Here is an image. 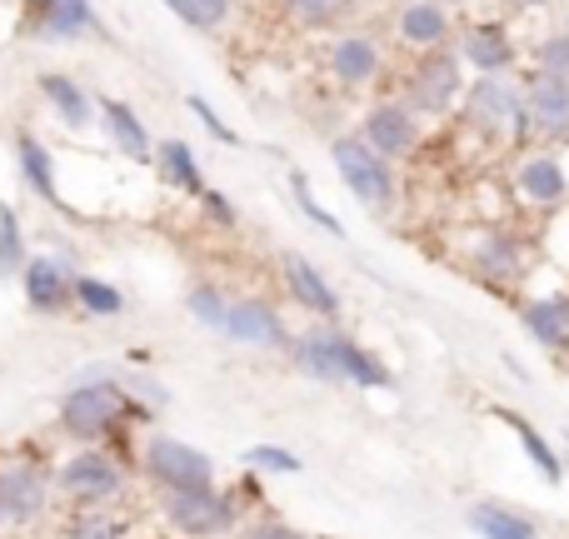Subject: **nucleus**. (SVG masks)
I'll return each instance as SVG.
<instances>
[{"instance_id":"5701e85b","label":"nucleus","mask_w":569,"mask_h":539,"mask_svg":"<svg viewBox=\"0 0 569 539\" xmlns=\"http://www.w3.org/2000/svg\"><path fill=\"white\" fill-rule=\"evenodd\" d=\"M36 86H40V96H46V106L56 110L70 130H90V120L100 116V100H90V90H80L76 80L60 76V70H46Z\"/></svg>"},{"instance_id":"4c0bfd02","label":"nucleus","mask_w":569,"mask_h":539,"mask_svg":"<svg viewBox=\"0 0 569 539\" xmlns=\"http://www.w3.org/2000/svg\"><path fill=\"white\" fill-rule=\"evenodd\" d=\"M240 539H310V535L290 530V525H280V520H260V525H250V530H240Z\"/></svg>"},{"instance_id":"39448f33","label":"nucleus","mask_w":569,"mask_h":539,"mask_svg":"<svg viewBox=\"0 0 569 539\" xmlns=\"http://www.w3.org/2000/svg\"><path fill=\"white\" fill-rule=\"evenodd\" d=\"M465 70L470 66H465L460 50H450V46L415 50V66H410V76H405V100H410V110H420L425 120H445L450 110H460L465 90H470Z\"/></svg>"},{"instance_id":"7c9ffc66","label":"nucleus","mask_w":569,"mask_h":539,"mask_svg":"<svg viewBox=\"0 0 569 539\" xmlns=\"http://www.w3.org/2000/svg\"><path fill=\"white\" fill-rule=\"evenodd\" d=\"M76 305H80V310H90V315H120V310H126V295H120L110 280L80 275V280H76Z\"/></svg>"},{"instance_id":"c756f323","label":"nucleus","mask_w":569,"mask_h":539,"mask_svg":"<svg viewBox=\"0 0 569 539\" xmlns=\"http://www.w3.org/2000/svg\"><path fill=\"white\" fill-rule=\"evenodd\" d=\"M26 260H30V250H26V230H20V216L0 200V275H20L26 270Z\"/></svg>"},{"instance_id":"b1692460","label":"nucleus","mask_w":569,"mask_h":539,"mask_svg":"<svg viewBox=\"0 0 569 539\" xmlns=\"http://www.w3.org/2000/svg\"><path fill=\"white\" fill-rule=\"evenodd\" d=\"M16 166L20 180H26L30 196H40L46 206H60V186H56V160H50L46 140L30 136V130H16Z\"/></svg>"},{"instance_id":"9b49d317","label":"nucleus","mask_w":569,"mask_h":539,"mask_svg":"<svg viewBox=\"0 0 569 539\" xmlns=\"http://www.w3.org/2000/svg\"><path fill=\"white\" fill-rule=\"evenodd\" d=\"M46 510H50V475L40 465L26 460L0 465V525L20 530V525H36Z\"/></svg>"},{"instance_id":"473e14b6","label":"nucleus","mask_w":569,"mask_h":539,"mask_svg":"<svg viewBox=\"0 0 569 539\" xmlns=\"http://www.w3.org/2000/svg\"><path fill=\"white\" fill-rule=\"evenodd\" d=\"M535 70H550V76L569 80V26L535 40Z\"/></svg>"},{"instance_id":"aec40b11","label":"nucleus","mask_w":569,"mask_h":539,"mask_svg":"<svg viewBox=\"0 0 569 539\" xmlns=\"http://www.w3.org/2000/svg\"><path fill=\"white\" fill-rule=\"evenodd\" d=\"M520 325L540 350L550 355H565L569 350V295L565 290H550V295H530L520 305Z\"/></svg>"},{"instance_id":"2f4dec72","label":"nucleus","mask_w":569,"mask_h":539,"mask_svg":"<svg viewBox=\"0 0 569 539\" xmlns=\"http://www.w3.org/2000/svg\"><path fill=\"white\" fill-rule=\"evenodd\" d=\"M290 196H295V206H300V216L310 220V226H320L325 236H345V226L330 216V210L315 200V190H310V180H305V170H290Z\"/></svg>"},{"instance_id":"58836bf2","label":"nucleus","mask_w":569,"mask_h":539,"mask_svg":"<svg viewBox=\"0 0 569 539\" xmlns=\"http://www.w3.org/2000/svg\"><path fill=\"white\" fill-rule=\"evenodd\" d=\"M505 6H510V10H520V16H530V10H545V6H550V0H505Z\"/></svg>"},{"instance_id":"c9c22d12","label":"nucleus","mask_w":569,"mask_h":539,"mask_svg":"<svg viewBox=\"0 0 569 539\" xmlns=\"http://www.w3.org/2000/svg\"><path fill=\"white\" fill-rule=\"evenodd\" d=\"M186 106H190V116H196L200 126L210 130V140H220V146H240V130H230L226 120L216 116V106H210L206 96H186Z\"/></svg>"},{"instance_id":"2eb2a0df","label":"nucleus","mask_w":569,"mask_h":539,"mask_svg":"<svg viewBox=\"0 0 569 539\" xmlns=\"http://www.w3.org/2000/svg\"><path fill=\"white\" fill-rule=\"evenodd\" d=\"M465 266L480 275L485 285H520L530 256H525V240H515L510 230H480L465 246Z\"/></svg>"},{"instance_id":"4be33fe9","label":"nucleus","mask_w":569,"mask_h":539,"mask_svg":"<svg viewBox=\"0 0 569 539\" xmlns=\"http://www.w3.org/2000/svg\"><path fill=\"white\" fill-rule=\"evenodd\" d=\"M100 126H106L110 146H116L120 156L140 160V166H146V160L156 156V140H150L146 120H140L136 110L126 106V100H116V96H100Z\"/></svg>"},{"instance_id":"6e6552de","label":"nucleus","mask_w":569,"mask_h":539,"mask_svg":"<svg viewBox=\"0 0 569 539\" xmlns=\"http://www.w3.org/2000/svg\"><path fill=\"white\" fill-rule=\"evenodd\" d=\"M140 465H146V475L160 490H206V485H216L210 455L186 440H170V435H150Z\"/></svg>"},{"instance_id":"6ab92c4d","label":"nucleus","mask_w":569,"mask_h":539,"mask_svg":"<svg viewBox=\"0 0 569 539\" xmlns=\"http://www.w3.org/2000/svg\"><path fill=\"white\" fill-rule=\"evenodd\" d=\"M395 36L410 50H435L455 40V16L445 0H405L400 16H395Z\"/></svg>"},{"instance_id":"f8f14e48","label":"nucleus","mask_w":569,"mask_h":539,"mask_svg":"<svg viewBox=\"0 0 569 539\" xmlns=\"http://www.w3.org/2000/svg\"><path fill=\"white\" fill-rule=\"evenodd\" d=\"M525 116H530V136L545 146L569 140V80L550 70H530L525 76Z\"/></svg>"},{"instance_id":"0eeeda50","label":"nucleus","mask_w":569,"mask_h":539,"mask_svg":"<svg viewBox=\"0 0 569 539\" xmlns=\"http://www.w3.org/2000/svg\"><path fill=\"white\" fill-rule=\"evenodd\" d=\"M160 510H166L170 530L186 539H220L240 525V500L216 490V485H206V490H166Z\"/></svg>"},{"instance_id":"412c9836","label":"nucleus","mask_w":569,"mask_h":539,"mask_svg":"<svg viewBox=\"0 0 569 539\" xmlns=\"http://www.w3.org/2000/svg\"><path fill=\"white\" fill-rule=\"evenodd\" d=\"M280 270H284V290H290L295 300L315 315V320H340V295L330 290V280H325L310 260H305V256H284Z\"/></svg>"},{"instance_id":"cd10ccee","label":"nucleus","mask_w":569,"mask_h":539,"mask_svg":"<svg viewBox=\"0 0 569 539\" xmlns=\"http://www.w3.org/2000/svg\"><path fill=\"white\" fill-rule=\"evenodd\" d=\"M280 6L300 30H335L360 10V0H280Z\"/></svg>"},{"instance_id":"4468645a","label":"nucleus","mask_w":569,"mask_h":539,"mask_svg":"<svg viewBox=\"0 0 569 539\" xmlns=\"http://www.w3.org/2000/svg\"><path fill=\"white\" fill-rule=\"evenodd\" d=\"M515 196L530 210H560L569 200V170L555 150H530L515 166Z\"/></svg>"},{"instance_id":"a211bd4d","label":"nucleus","mask_w":569,"mask_h":539,"mask_svg":"<svg viewBox=\"0 0 569 539\" xmlns=\"http://www.w3.org/2000/svg\"><path fill=\"white\" fill-rule=\"evenodd\" d=\"M325 66H330V80L340 90H365L380 80L385 50L375 46L370 36H340V40H330V50H325Z\"/></svg>"},{"instance_id":"c85d7f7f","label":"nucleus","mask_w":569,"mask_h":539,"mask_svg":"<svg viewBox=\"0 0 569 539\" xmlns=\"http://www.w3.org/2000/svg\"><path fill=\"white\" fill-rule=\"evenodd\" d=\"M160 6L190 30H220L236 10V0H160Z\"/></svg>"},{"instance_id":"20e7f679","label":"nucleus","mask_w":569,"mask_h":539,"mask_svg":"<svg viewBox=\"0 0 569 539\" xmlns=\"http://www.w3.org/2000/svg\"><path fill=\"white\" fill-rule=\"evenodd\" d=\"M330 160H335V170H340L345 190H350L360 206H370L375 216H390V210L400 206V170H395V160L380 156L365 136L330 140Z\"/></svg>"},{"instance_id":"dca6fc26","label":"nucleus","mask_w":569,"mask_h":539,"mask_svg":"<svg viewBox=\"0 0 569 539\" xmlns=\"http://www.w3.org/2000/svg\"><path fill=\"white\" fill-rule=\"evenodd\" d=\"M76 266H66L60 256H30L26 270H20V295H26L30 310L56 315L76 300Z\"/></svg>"},{"instance_id":"f257e3e1","label":"nucleus","mask_w":569,"mask_h":539,"mask_svg":"<svg viewBox=\"0 0 569 539\" xmlns=\"http://www.w3.org/2000/svg\"><path fill=\"white\" fill-rule=\"evenodd\" d=\"M186 305L206 330L226 335V340H236V345H256V350H290L295 345L280 310H270L266 300H230L216 285H196V290L186 295Z\"/></svg>"},{"instance_id":"72a5a7b5","label":"nucleus","mask_w":569,"mask_h":539,"mask_svg":"<svg viewBox=\"0 0 569 539\" xmlns=\"http://www.w3.org/2000/svg\"><path fill=\"white\" fill-rule=\"evenodd\" d=\"M66 539H126V525L110 515H76L66 525Z\"/></svg>"},{"instance_id":"393cba45","label":"nucleus","mask_w":569,"mask_h":539,"mask_svg":"<svg viewBox=\"0 0 569 539\" xmlns=\"http://www.w3.org/2000/svg\"><path fill=\"white\" fill-rule=\"evenodd\" d=\"M495 420H500V425H510V430H515V440H520V450H525V460H530L535 470L545 475V480H550V485H560V480H565V465H560V455L550 450V440H545V435L535 430V425L525 420V415H515L510 405H495Z\"/></svg>"},{"instance_id":"a878e982","label":"nucleus","mask_w":569,"mask_h":539,"mask_svg":"<svg viewBox=\"0 0 569 539\" xmlns=\"http://www.w3.org/2000/svg\"><path fill=\"white\" fill-rule=\"evenodd\" d=\"M465 520H470V530L480 539H540V530H535L530 515L510 510V505L480 500V505H470V515H465Z\"/></svg>"},{"instance_id":"f704fd0d","label":"nucleus","mask_w":569,"mask_h":539,"mask_svg":"<svg viewBox=\"0 0 569 539\" xmlns=\"http://www.w3.org/2000/svg\"><path fill=\"white\" fill-rule=\"evenodd\" d=\"M246 465L250 470H266V475H300V460H295L290 450H280V445H256V450H246Z\"/></svg>"},{"instance_id":"f03ea898","label":"nucleus","mask_w":569,"mask_h":539,"mask_svg":"<svg viewBox=\"0 0 569 539\" xmlns=\"http://www.w3.org/2000/svg\"><path fill=\"white\" fill-rule=\"evenodd\" d=\"M295 365H300L310 380L325 385H360V390H390V370L375 360L365 345H355L350 335L340 330H310L290 345Z\"/></svg>"},{"instance_id":"1a4fd4ad","label":"nucleus","mask_w":569,"mask_h":539,"mask_svg":"<svg viewBox=\"0 0 569 539\" xmlns=\"http://www.w3.org/2000/svg\"><path fill=\"white\" fill-rule=\"evenodd\" d=\"M56 490L70 495L76 505H110L126 495V470H120V460H110L106 450H80L60 465Z\"/></svg>"},{"instance_id":"bb28decb","label":"nucleus","mask_w":569,"mask_h":539,"mask_svg":"<svg viewBox=\"0 0 569 539\" xmlns=\"http://www.w3.org/2000/svg\"><path fill=\"white\" fill-rule=\"evenodd\" d=\"M156 170L166 186L186 190V196H206V176H200V156L186 140H160L156 146Z\"/></svg>"},{"instance_id":"7ed1b4c3","label":"nucleus","mask_w":569,"mask_h":539,"mask_svg":"<svg viewBox=\"0 0 569 539\" xmlns=\"http://www.w3.org/2000/svg\"><path fill=\"white\" fill-rule=\"evenodd\" d=\"M465 126L480 130L485 140H530V116H525V80L515 76H475L465 90Z\"/></svg>"},{"instance_id":"e433bc0d","label":"nucleus","mask_w":569,"mask_h":539,"mask_svg":"<svg viewBox=\"0 0 569 539\" xmlns=\"http://www.w3.org/2000/svg\"><path fill=\"white\" fill-rule=\"evenodd\" d=\"M200 206H206V216L216 220L220 230H236V226H240V210H236V200H226V196H220V190H210V186H206V196H200Z\"/></svg>"},{"instance_id":"423d86ee","label":"nucleus","mask_w":569,"mask_h":539,"mask_svg":"<svg viewBox=\"0 0 569 539\" xmlns=\"http://www.w3.org/2000/svg\"><path fill=\"white\" fill-rule=\"evenodd\" d=\"M130 410H136V405H130L126 385L90 380V385H76V390L60 400V430H66L70 440L96 445V440H110Z\"/></svg>"},{"instance_id":"9d476101","label":"nucleus","mask_w":569,"mask_h":539,"mask_svg":"<svg viewBox=\"0 0 569 539\" xmlns=\"http://www.w3.org/2000/svg\"><path fill=\"white\" fill-rule=\"evenodd\" d=\"M420 110H410V100H375L370 110H365V120H360V136L370 140L380 156H390L395 166H400L405 156H415L420 150Z\"/></svg>"},{"instance_id":"ddd939ff","label":"nucleus","mask_w":569,"mask_h":539,"mask_svg":"<svg viewBox=\"0 0 569 539\" xmlns=\"http://www.w3.org/2000/svg\"><path fill=\"white\" fill-rule=\"evenodd\" d=\"M455 50H460V60L475 76H510V70L520 66V46H515L505 20H470V26L455 36Z\"/></svg>"},{"instance_id":"f3484780","label":"nucleus","mask_w":569,"mask_h":539,"mask_svg":"<svg viewBox=\"0 0 569 539\" xmlns=\"http://www.w3.org/2000/svg\"><path fill=\"white\" fill-rule=\"evenodd\" d=\"M30 36L46 40H86V36H106L96 6L90 0H30Z\"/></svg>"},{"instance_id":"ea45409f","label":"nucleus","mask_w":569,"mask_h":539,"mask_svg":"<svg viewBox=\"0 0 569 539\" xmlns=\"http://www.w3.org/2000/svg\"><path fill=\"white\" fill-rule=\"evenodd\" d=\"M445 6H470V0H445Z\"/></svg>"}]
</instances>
